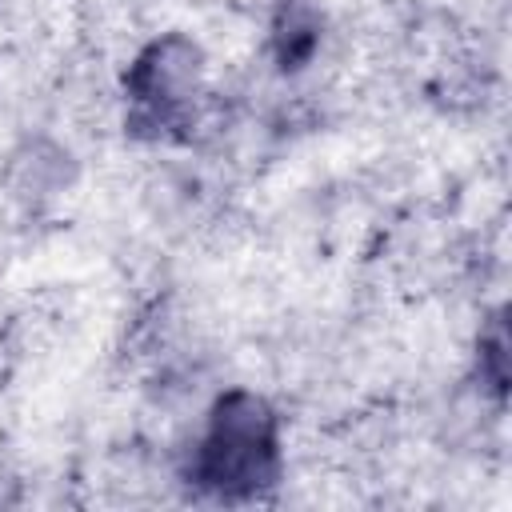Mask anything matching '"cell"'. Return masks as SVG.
Instances as JSON below:
<instances>
[{
    "instance_id": "obj_1",
    "label": "cell",
    "mask_w": 512,
    "mask_h": 512,
    "mask_svg": "<svg viewBox=\"0 0 512 512\" xmlns=\"http://www.w3.org/2000/svg\"><path fill=\"white\" fill-rule=\"evenodd\" d=\"M280 476V424L256 392H224L200 444L192 448L188 480L220 500H252Z\"/></svg>"
}]
</instances>
